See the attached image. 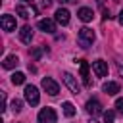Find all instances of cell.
<instances>
[{"instance_id":"6da1fadb","label":"cell","mask_w":123,"mask_h":123,"mask_svg":"<svg viewBox=\"0 0 123 123\" xmlns=\"http://www.w3.org/2000/svg\"><path fill=\"white\" fill-rule=\"evenodd\" d=\"M92 42H94V31L88 29V27L79 29V44H81L83 48H88Z\"/></svg>"},{"instance_id":"7a4b0ae2","label":"cell","mask_w":123,"mask_h":123,"mask_svg":"<svg viewBox=\"0 0 123 123\" xmlns=\"http://www.w3.org/2000/svg\"><path fill=\"white\" fill-rule=\"evenodd\" d=\"M23 94H25V100H27L31 106H37V104H38V100H40L38 88H37L35 85H27V86H25V90H23Z\"/></svg>"},{"instance_id":"3957f363","label":"cell","mask_w":123,"mask_h":123,"mask_svg":"<svg viewBox=\"0 0 123 123\" xmlns=\"http://www.w3.org/2000/svg\"><path fill=\"white\" fill-rule=\"evenodd\" d=\"M79 69H81V77H83V85L86 88L92 86V81H90V65L86 60H79Z\"/></svg>"},{"instance_id":"277c9868","label":"cell","mask_w":123,"mask_h":123,"mask_svg":"<svg viewBox=\"0 0 123 123\" xmlns=\"http://www.w3.org/2000/svg\"><path fill=\"white\" fill-rule=\"evenodd\" d=\"M58 115L54 111V108H42L38 111V123H56Z\"/></svg>"},{"instance_id":"5b68a950","label":"cell","mask_w":123,"mask_h":123,"mask_svg":"<svg viewBox=\"0 0 123 123\" xmlns=\"http://www.w3.org/2000/svg\"><path fill=\"white\" fill-rule=\"evenodd\" d=\"M40 85H42V88H44V90H46L50 96H56V94L60 92V85H58V83H56L52 77H44Z\"/></svg>"},{"instance_id":"8992f818","label":"cell","mask_w":123,"mask_h":123,"mask_svg":"<svg viewBox=\"0 0 123 123\" xmlns=\"http://www.w3.org/2000/svg\"><path fill=\"white\" fill-rule=\"evenodd\" d=\"M86 113H90L92 117H96V115H100V113H104L102 111V104L96 100V98H90V100H86Z\"/></svg>"},{"instance_id":"52a82bcc","label":"cell","mask_w":123,"mask_h":123,"mask_svg":"<svg viewBox=\"0 0 123 123\" xmlns=\"http://www.w3.org/2000/svg\"><path fill=\"white\" fill-rule=\"evenodd\" d=\"M63 83L67 85V88L71 90V94H79V92H81V86H79L77 79H75L71 73H63Z\"/></svg>"},{"instance_id":"ba28073f","label":"cell","mask_w":123,"mask_h":123,"mask_svg":"<svg viewBox=\"0 0 123 123\" xmlns=\"http://www.w3.org/2000/svg\"><path fill=\"white\" fill-rule=\"evenodd\" d=\"M38 29L42 31V33H54L56 31V23H54V19H48V17H42V19H38Z\"/></svg>"},{"instance_id":"9c48e42d","label":"cell","mask_w":123,"mask_h":123,"mask_svg":"<svg viewBox=\"0 0 123 123\" xmlns=\"http://www.w3.org/2000/svg\"><path fill=\"white\" fill-rule=\"evenodd\" d=\"M92 71L96 73V77H106L108 75V63L104 60H96V62H92Z\"/></svg>"},{"instance_id":"30bf717a","label":"cell","mask_w":123,"mask_h":123,"mask_svg":"<svg viewBox=\"0 0 123 123\" xmlns=\"http://www.w3.org/2000/svg\"><path fill=\"white\" fill-rule=\"evenodd\" d=\"M0 25H2V29L4 31H15V17L13 15H2V19H0Z\"/></svg>"},{"instance_id":"8fae6325","label":"cell","mask_w":123,"mask_h":123,"mask_svg":"<svg viewBox=\"0 0 123 123\" xmlns=\"http://www.w3.org/2000/svg\"><path fill=\"white\" fill-rule=\"evenodd\" d=\"M56 17V23H60V25H67L69 23V12L65 10V8H60V10H56V13H54Z\"/></svg>"},{"instance_id":"7c38bea8","label":"cell","mask_w":123,"mask_h":123,"mask_svg":"<svg viewBox=\"0 0 123 123\" xmlns=\"http://www.w3.org/2000/svg\"><path fill=\"white\" fill-rule=\"evenodd\" d=\"M19 38H21V42L31 44V40H33V29H31V25H23V27H21V31H19Z\"/></svg>"},{"instance_id":"4fadbf2b","label":"cell","mask_w":123,"mask_h":123,"mask_svg":"<svg viewBox=\"0 0 123 123\" xmlns=\"http://www.w3.org/2000/svg\"><path fill=\"white\" fill-rule=\"evenodd\" d=\"M102 90H104L108 96H115L121 88H119V83H111V81H108V83L102 85Z\"/></svg>"},{"instance_id":"5bb4252c","label":"cell","mask_w":123,"mask_h":123,"mask_svg":"<svg viewBox=\"0 0 123 123\" xmlns=\"http://www.w3.org/2000/svg\"><path fill=\"white\" fill-rule=\"evenodd\" d=\"M77 15H79V19H81V21H85V23L92 21V17H94V13H92V10H90V8H79Z\"/></svg>"},{"instance_id":"9a60e30c","label":"cell","mask_w":123,"mask_h":123,"mask_svg":"<svg viewBox=\"0 0 123 123\" xmlns=\"http://www.w3.org/2000/svg\"><path fill=\"white\" fill-rule=\"evenodd\" d=\"M17 63H19V58H17L15 54H12V56H6V58H4V62H2V65H4L6 69H13Z\"/></svg>"},{"instance_id":"2e32d148","label":"cell","mask_w":123,"mask_h":123,"mask_svg":"<svg viewBox=\"0 0 123 123\" xmlns=\"http://www.w3.org/2000/svg\"><path fill=\"white\" fill-rule=\"evenodd\" d=\"M62 108H63V113H65L67 117H73V115H75V106H73L71 102H63Z\"/></svg>"},{"instance_id":"e0dca14e","label":"cell","mask_w":123,"mask_h":123,"mask_svg":"<svg viewBox=\"0 0 123 123\" xmlns=\"http://www.w3.org/2000/svg\"><path fill=\"white\" fill-rule=\"evenodd\" d=\"M12 83H13V85H23V83H25V75H23L21 71H15V73L12 75Z\"/></svg>"},{"instance_id":"ac0fdd59","label":"cell","mask_w":123,"mask_h":123,"mask_svg":"<svg viewBox=\"0 0 123 123\" xmlns=\"http://www.w3.org/2000/svg\"><path fill=\"white\" fill-rule=\"evenodd\" d=\"M15 12H17V15H19V17H23V19H29V17H31L29 10H27L25 6H21V4H19V6L15 8Z\"/></svg>"},{"instance_id":"d6986e66","label":"cell","mask_w":123,"mask_h":123,"mask_svg":"<svg viewBox=\"0 0 123 123\" xmlns=\"http://www.w3.org/2000/svg\"><path fill=\"white\" fill-rule=\"evenodd\" d=\"M10 106H12V111H13V113H19V111L23 110V102H21V100H17V98H15V100H12V104H10Z\"/></svg>"},{"instance_id":"ffe728a7","label":"cell","mask_w":123,"mask_h":123,"mask_svg":"<svg viewBox=\"0 0 123 123\" xmlns=\"http://www.w3.org/2000/svg\"><path fill=\"white\" fill-rule=\"evenodd\" d=\"M102 115H104V123H113V119H115V113H113L111 110H108V111H104Z\"/></svg>"},{"instance_id":"44dd1931","label":"cell","mask_w":123,"mask_h":123,"mask_svg":"<svg viewBox=\"0 0 123 123\" xmlns=\"http://www.w3.org/2000/svg\"><path fill=\"white\" fill-rule=\"evenodd\" d=\"M42 50H48V48H46V46H42V48H33V50H31L33 60H38V58H40V54H42Z\"/></svg>"},{"instance_id":"7402d4cb","label":"cell","mask_w":123,"mask_h":123,"mask_svg":"<svg viewBox=\"0 0 123 123\" xmlns=\"http://www.w3.org/2000/svg\"><path fill=\"white\" fill-rule=\"evenodd\" d=\"M115 108L123 113V98H117V100H115Z\"/></svg>"},{"instance_id":"603a6c76","label":"cell","mask_w":123,"mask_h":123,"mask_svg":"<svg viewBox=\"0 0 123 123\" xmlns=\"http://www.w3.org/2000/svg\"><path fill=\"white\" fill-rule=\"evenodd\" d=\"M115 65H117V71H119V75L123 77V62H121V60H117V62H115Z\"/></svg>"},{"instance_id":"cb8c5ba5","label":"cell","mask_w":123,"mask_h":123,"mask_svg":"<svg viewBox=\"0 0 123 123\" xmlns=\"http://www.w3.org/2000/svg\"><path fill=\"white\" fill-rule=\"evenodd\" d=\"M50 4H52V0H42V2H40L42 8H50Z\"/></svg>"},{"instance_id":"d4e9b609","label":"cell","mask_w":123,"mask_h":123,"mask_svg":"<svg viewBox=\"0 0 123 123\" xmlns=\"http://www.w3.org/2000/svg\"><path fill=\"white\" fill-rule=\"evenodd\" d=\"M0 110H2V111L6 110V94H4V92H2V108H0Z\"/></svg>"},{"instance_id":"484cf974","label":"cell","mask_w":123,"mask_h":123,"mask_svg":"<svg viewBox=\"0 0 123 123\" xmlns=\"http://www.w3.org/2000/svg\"><path fill=\"white\" fill-rule=\"evenodd\" d=\"M56 2H60V4H67V2H77V0H56Z\"/></svg>"},{"instance_id":"4316f807","label":"cell","mask_w":123,"mask_h":123,"mask_svg":"<svg viewBox=\"0 0 123 123\" xmlns=\"http://www.w3.org/2000/svg\"><path fill=\"white\" fill-rule=\"evenodd\" d=\"M117 19H119V25H123V10H121V13H119V17H117Z\"/></svg>"},{"instance_id":"83f0119b","label":"cell","mask_w":123,"mask_h":123,"mask_svg":"<svg viewBox=\"0 0 123 123\" xmlns=\"http://www.w3.org/2000/svg\"><path fill=\"white\" fill-rule=\"evenodd\" d=\"M21 2H25V4H35V0H21Z\"/></svg>"},{"instance_id":"f1b7e54d","label":"cell","mask_w":123,"mask_h":123,"mask_svg":"<svg viewBox=\"0 0 123 123\" xmlns=\"http://www.w3.org/2000/svg\"><path fill=\"white\" fill-rule=\"evenodd\" d=\"M88 123H98V121H96V119H94V117H92V119H90V121H88Z\"/></svg>"}]
</instances>
